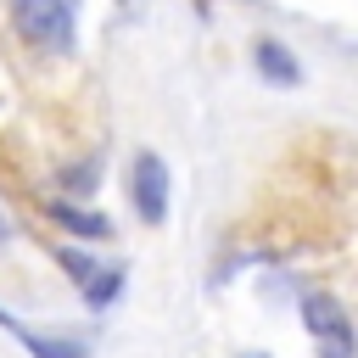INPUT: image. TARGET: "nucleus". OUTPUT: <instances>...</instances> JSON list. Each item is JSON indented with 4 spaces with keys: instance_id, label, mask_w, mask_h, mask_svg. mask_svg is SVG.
<instances>
[{
    "instance_id": "20e7f679",
    "label": "nucleus",
    "mask_w": 358,
    "mask_h": 358,
    "mask_svg": "<svg viewBox=\"0 0 358 358\" xmlns=\"http://www.w3.org/2000/svg\"><path fill=\"white\" fill-rule=\"evenodd\" d=\"M252 67H257L274 90H296V84H302V62H296L291 45H280V39H257V45H252Z\"/></svg>"
},
{
    "instance_id": "f257e3e1",
    "label": "nucleus",
    "mask_w": 358,
    "mask_h": 358,
    "mask_svg": "<svg viewBox=\"0 0 358 358\" xmlns=\"http://www.w3.org/2000/svg\"><path fill=\"white\" fill-rule=\"evenodd\" d=\"M11 22L39 50L67 56L78 45V0H11Z\"/></svg>"
},
{
    "instance_id": "7ed1b4c3",
    "label": "nucleus",
    "mask_w": 358,
    "mask_h": 358,
    "mask_svg": "<svg viewBox=\"0 0 358 358\" xmlns=\"http://www.w3.org/2000/svg\"><path fill=\"white\" fill-rule=\"evenodd\" d=\"M168 196H173L168 162L157 151H134V162H129V201H134L140 224H162L168 218Z\"/></svg>"
},
{
    "instance_id": "6e6552de",
    "label": "nucleus",
    "mask_w": 358,
    "mask_h": 358,
    "mask_svg": "<svg viewBox=\"0 0 358 358\" xmlns=\"http://www.w3.org/2000/svg\"><path fill=\"white\" fill-rule=\"evenodd\" d=\"M117 291H123V268H117V263H106V268H101V274L90 280V291H84L90 313H101V308H106V302H112Z\"/></svg>"
},
{
    "instance_id": "f03ea898",
    "label": "nucleus",
    "mask_w": 358,
    "mask_h": 358,
    "mask_svg": "<svg viewBox=\"0 0 358 358\" xmlns=\"http://www.w3.org/2000/svg\"><path fill=\"white\" fill-rule=\"evenodd\" d=\"M302 330L313 336V347H319L324 358H352V352H358L352 319H347L341 302L324 296V291H308V296H302Z\"/></svg>"
},
{
    "instance_id": "423d86ee",
    "label": "nucleus",
    "mask_w": 358,
    "mask_h": 358,
    "mask_svg": "<svg viewBox=\"0 0 358 358\" xmlns=\"http://www.w3.org/2000/svg\"><path fill=\"white\" fill-rule=\"evenodd\" d=\"M50 218H56L67 235H78V241H106V235H112V224H106L101 213H84V207H67V201H50Z\"/></svg>"
},
{
    "instance_id": "0eeeda50",
    "label": "nucleus",
    "mask_w": 358,
    "mask_h": 358,
    "mask_svg": "<svg viewBox=\"0 0 358 358\" xmlns=\"http://www.w3.org/2000/svg\"><path fill=\"white\" fill-rule=\"evenodd\" d=\"M56 257H62V268H67V280H73L78 291H90V280L106 268V263H95V257H90V252H78V246H62Z\"/></svg>"
},
{
    "instance_id": "39448f33",
    "label": "nucleus",
    "mask_w": 358,
    "mask_h": 358,
    "mask_svg": "<svg viewBox=\"0 0 358 358\" xmlns=\"http://www.w3.org/2000/svg\"><path fill=\"white\" fill-rule=\"evenodd\" d=\"M0 330H11V336H17V341L34 352V358H90L78 341H56V336H39V330H28V324H22L17 313H6V308H0Z\"/></svg>"
},
{
    "instance_id": "9d476101",
    "label": "nucleus",
    "mask_w": 358,
    "mask_h": 358,
    "mask_svg": "<svg viewBox=\"0 0 358 358\" xmlns=\"http://www.w3.org/2000/svg\"><path fill=\"white\" fill-rule=\"evenodd\" d=\"M0 235H6V224H0Z\"/></svg>"
},
{
    "instance_id": "1a4fd4ad",
    "label": "nucleus",
    "mask_w": 358,
    "mask_h": 358,
    "mask_svg": "<svg viewBox=\"0 0 358 358\" xmlns=\"http://www.w3.org/2000/svg\"><path fill=\"white\" fill-rule=\"evenodd\" d=\"M241 358H268V352H241Z\"/></svg>"
}]
</instances>
